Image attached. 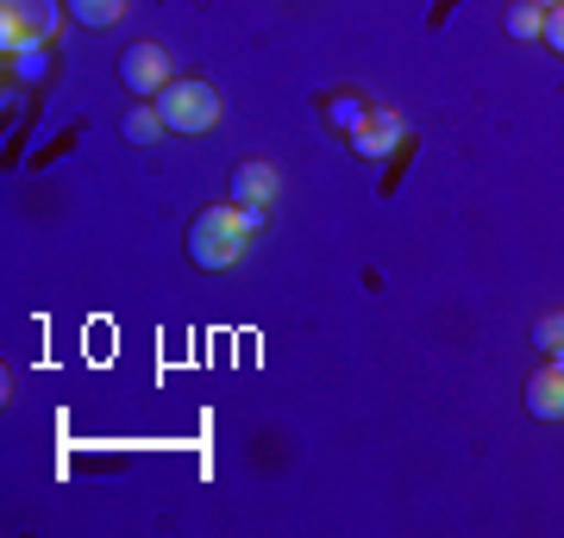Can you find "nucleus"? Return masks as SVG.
I'll return each instance as SVG.
<instances>
[{
    "label": "nucleus",
    "mask_w": 564,
    "mask_h": 538,
    "mask_svg": "<svg viewBox=\"0 0 564 538\" xmlns=\"http://www.w3.org/2000/svg\"><path fill=\"white\" fill-rule=\"evenodd\" d=\"M251 251V226H245L239 200H214L188 220V263L195 270H232Z\"/></svg>",
    "instance_id": "nucleus-1"
},
{
    "label": "nucleus",
    "mask_w": 564,
    "mask_h": 538,
    "mask_svg": "<svg viewBox=\"0 0 564 538\" xmlns=\"http://www.w3.org/2000/svg\"><path fill=\"white\" fill-rule=\"evenodd\" d=\"M158 107H163V125H170V132H188V139H195V132H214V125L226 120L220 88L202 81V76H176L158 95Z\"/></svg>",
    "instance_id": "nucleus-2"
},
{
    "label": "nucleus",
    "mask_w": 564,
    "mask_h": 538,
    "mask_svg": "<svg viewBox=\"0 0 564 538\" xmlns=\"http://www.w3.org/2000/svg\"><path fill=\"white\" fill-rule=\"evenodd\" d=\"M57 32V0H0V51H20L25 39L51 44Z\"/></svg>",
    "instance_id": "nucleus-3"
},
{
    "label": "nucleus",
    "mask_w": 564,
    "mask_h": 538,
    "mask_svg": "<svg viewBox=\"0 0 564 538\" xmlns=\"http://www.w3.org/2000/svg\"><path fill=\"white\" fill-rule=\"evenodd\" d=\"M120 81L132 88V95L158 100L163 88L176 81V76H170V51H163V44H132V51L120 57Z\"/></svg>",
    "instance_id": "nucleus-4"
},
{
    "label": "nucleus",
    "mask_w": 564,
    "mask_h": 538,
    "mask_svg": "<svg viewBox=\"0 0 564 538\" xmlns=\"http://www.w3.org/2000/svg\"><path fill=\"white\" fill-rule=\"evenodd\" d=\"M345 144H351L358 157L377 163V157H389V151H402V144H408V120L395 113V107H370V120H364Z\"/></svg>",
    "instance_id": "nucleus-5"
},
{
    "label": "nucleus",
    "mask_w": 564,
    "mask_h": 538,
    "mask_svg": "<svg viewBox=\"0 0 564 538\" xmlns=\"http://www.w3.org/2000/svg\"><path fill=\"white\" fill-rule=\"evenodd\" d=\"M276 188H282L276 163L251 157V163H239V169H232V188H226V200H239V207H270V200H276Z\"/></svg>",
    "instance_id": "nucleus-6"
},
{
    "label": "nucleus",
    "mask_w": 564,
    "mask_h": 538,
    "mask_svg": "<svg viewBox=\"0 0 564 538\" xmlns=\"http://www.w3.org/2000/svg\"><path fill=\"white\" fill-rule=\"evenodd\" d=\"M527 414L533 419H564V363H545L527 376Z\"/></svg>",
    "instance_id": "nucleus-7"
},
{
    "label": "nucleus",
    "mask_w": 564,
    "mask_h": 538,
    "mask_svg": "<svg viewBox=\"0 0 564 538\" xmlns=\"http://www.w3.org/2000/svg\"><path fill=\"white\" fill-rule=\"evenodd\" d=\"M321 113H326V125H333V132H345V139H351V132L370 120V100H364L358 88H339V95L321 100Z\"/></svg>",
    "instance_id": "nucleus-8"
},
{
    "label": "nucleus",
    "mask_w": 564,
    "mask_h": 538,
    "mask_svg": "<svg viewBox=\"0 0 564 538\" xmlns=\"http://www.w3.org/2000/svg\"><path fill=\"white\" fill-rule=\"evenodd\" d=\"M120 132H126V144H163V132H170V125H163L158 100H139V107L120 120Z\"/></svg>",
    "instance_id": "nucleus-9"
},
{
    "label": "nucleus",
    "mask_w": 564,
    "mask_h": 538,
    "mask_svg": "<svg viewBox=\"0 0 564 538\" xmlns=\"http://www.w3.org/2000/svg\"><path fill=\"white\" fill-rule=\"evenodd\" d=\"M63 7H69V20H76V25H88V32H107V25L126 20V7H132V0H63Z\"/></svg>",
    "instance_id": "nucleus-10"
},
{
    "label": "nucleus",
    "mask_w": 564,
    "mask_h": 538,
    "mask_svg": "<svg viewBox=\"0 0 564 538\" xmlns=\"http://www.w3.org/2000/svg\"><path fill=\"white\" fill-rule=\"evenodd\" d=\"M502 32L508 39H540L545 32V7L540 0H514V7L502 13Z\"/></svg>",
    "instance_id": "nucleus-11"
},
{
    "label": "nucleus",
    "mask_w": 564,
    "mask_h": 538,
    "mask_svg": "<svg viewBox=\"0 0 564 538\" xmlns=\"http://www.w3.org/2000/svg\"><path fill=\"white\" fill-rule=\"evenodd\" d=\"M533 344L545 351V363H564V314H545L533 326Z\"/></svg>",
    "instance_id": "nucleus-12"
},
{
    "label": "nucleus",
    "mask_w": 564,
    "mask_h": 538,
    "mask_svg": "<svg viewBox=\"0 0 564 538\" xmlns=\"http://www.w3.org/2000/svg\"><path fill=\"white\" fill-rule=\"evenodd\" d=\"M7 57H13V69H20L25 81H39V76H44V63H51V51H44V39H25L20 51H7Z\"/></svg>",
    "instance_id": "nucleus-13"
},
{
    "label": "nucleus",
    "mask_w": 564,
    "mask_h": 538,
    "mask_svg": "<svg viewBox=\"0 0 564 538\" xmlns=\"http://www.w3.org/2000/svg\"><path fill=\"white\" fill-rule=\"evenodd\" d=\"M540 44L552 51V57H564V7H545V32H540Z\"/></svg>",
    "instance_id": "nucleus-14"
},
{
    "label": "nucleus",
    "mask_w": 564,
    "mask_h": 538,
    "mask_svg": "<svg viewBox=\"0 0 564 538\" xmlns=\"http://www.w3.org/2000/svg\"><path fill=\"white\" fill-rule=\"evenodd\" d=\"M540 7H564V0H540Z\"/></svg>",
    "instance_id": "nucleus-15"
}]
</instances>
